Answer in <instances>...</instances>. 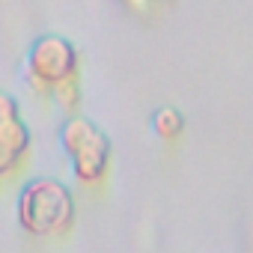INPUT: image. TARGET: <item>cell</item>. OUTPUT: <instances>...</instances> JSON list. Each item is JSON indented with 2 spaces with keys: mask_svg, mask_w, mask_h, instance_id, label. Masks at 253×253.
Instances as JSON below:
<instances>
[{
  "mask_svg": "<svg viewBox=\"0 0 253 253\" xmlns=\"http://www.w3.org/2000/svg\"><path fill=\"white\" fill-rule=\"evenodd\" d=\"M57 137L75 182L86 191H98L113 167V143L104 134V128H98L92 119L75 113L60 122Z\"/></svg>",
  "mask_w": 253,
  "mask_h": 253,
  "instance_id": "obj_2",
  "label": "cell"
},
{
  "mask_svg": "<svg viewBox=\"0 0 253 253\" xmlns=\"http://www.w3.org/2000/svg\"><path fill=\"white\" fill-rule=\"evenodd\" d=\"M33 158V131L24 119L0 125V176L3 182L21 176Z\"/></svg>",
  "mask_w": 253,
  "mask_h": 253,
  "instance_id": "obj_4",
  "label": "cell"
},
{
  "mask_svg": "<svg viewBox=\"0 0 253 253\" xmlns=\"http://www.w3.org/2000/svg\"><path fill=\"white\" fill-rule=\"evenodd\" d=\"M24 84L36 98L48 104L66 86L81 84V51L75 42L57 33L39 36L24 60Z\"/></svg>",
  "mask_w": 253,
  "mask_h": 253,
  "instance_id": "obj_3",
  "label": "cell"
},
{
  "mask_svg": "<svg viewBox=\"0 0 253 253\" xmlns=\"http://www.w3.org/2000/svg\"><path fill=\"white\" fill-rule=\"evenodd\" d=\"M119 3H122L125 9L137 12V15H152V12H158V9L170 6L173 0H119Z\"/></svg>",
  "mask_w": 253,
  "mask_h": 253,
  "instance_id": "obj_7",
  "label": "cell"
},
{
  "mask_svg": "<svg viewBox=\"0 0 253 253\" xmlns=\"http://www.w3.org/2000/svg\"><path fill=\"white\" fill-rule=\"evenodd\" d=\"M15 220L21 232L39 241L69 238L78 223L75 191L57 176L27 179L15 197Z\"/></svg>",
  "mask_w": 253,
  "mask_h": 253,
  "instance_id": "obj_1",
  "label": "cell"
},
{
  "mask_svg": "<svg viewBox=\"0 0 253 253\" xmlns=\"http://www.w3.org/2000/svg\"><path fill=\"white\" fill-rule=\"evenodd\" d=\"M185 131H188V119H185V113L179 107L164 104V107H158L152 113V134L161 143H179L185 137Z\"/></svg>",
  "mask_w": 253,
  "mask_h": 253,
  "instance_id": "obj_5",
  "label": "cell"
},
{
  "mask_svg": "<svg viewBox=\"0 0 253 253\" xmlns=\"http://www.w3.org/2000/svg\"><path fill=\"white\" fill-rule=\"evenodd\" d=\"M0 185H3V176H0Z\"/></svg>",
  "mask_w": 253,
  "mask_h": 253,
  "instance_id": "obj_8",
  "label": "cell"
},
{
  "mask_svg": "<svg viewBox=\"0 0 253 253\" xmlns=\"http://www.w3.org/2000/svg\"><path fill=\"white\" fill-rule=\"evenodd\" d=\"M15 119H24V110H21V101L9 92H0V125L6 122H15Z\"/></svg>",
  "mask_w": 253,
  "mask_h": 253,
  "instance_id": "obj_6",
  "label": "cell"
}]
</instances>
